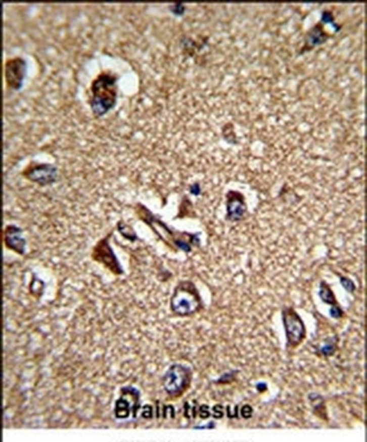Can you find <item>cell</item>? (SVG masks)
<instances>
[{"label": "cell", "instance_id": "1", "mask_svg": "<svg viewBox=\"0 0 367 442\" xmlns=\"http://www.w3.org/2000/svg\"><path fill=\"white\" fill-rule=\"evenodd\" d=\"M115 81L113 77L106 74L99 76L95 80L91 108L96 114L103 115L113 107L116 99Z\"/></svg>", "mask_w": 367, "mask_h": 442}, {"label": "cell", "instance_id": "2", "mask_svg": "<svg viewBox=\"0 0 367 442\" xmlns=\"http://www.w3.org/2000/svg\"><path fill=\"white\" fill-rule=\"evenodd\" d=\"M191 381L190 370L181 365L175 364L168 369L164 376L163 387L169 395L177 396L186 391Z\"/></svg>", "mask_w": 367, "mask_h": 442}, {"label": "cell", "instance_id": "3", "mask_svg": "<svg viewBox=\"0 0 367 442\" xmlns=\"http://www.w3.org/2000/svg\"><path fill=\"white\" fill-rule=\"evenodd\" d=\"M180 286L176 290L172 300V309L176 314L180 316L190 315L199 308V298L191 287Z\"/></svg>", "mask_w": 367, "mask_h": 442}, {"label": "cell", "instance_id": "4", "mask_svg": "<svg viewBox=\"0 0 367 442\" xmlns=\"http://www.w3.org/2000/svg\"><path fill=\"white\" fill-rule=\"evenodd\" d=\"M283 321L289 344L297 347L306 337V328L301 317L292 308H287L283 312Z\"/></svg>", "mask_w": 367, "mask_h": 442}, {"label": "cell", "instance_id": "5", "mask_svg": "<svg viewBox=\"0 0 367 442\" xmlns=\"http://www.w3.org/2000/svg\"><path fill=\"white\" fill-rule=\"evenodd\" d=\"M26 69V62L22 58H13L7 61L5 64V78L10 88L14 90L21 89Z\"/></svg>", "mask_w": 367, "mask_h": 442}, {"label": "cell", "instance_id": "6", "mask_svg": "<svg viewBox=\"0 0 367 442\" xmlns=\"http://www.w3.org/2000/svg\"><path fill=\"white\" fill-rule=\"evenodd\" d=\"M28 179L42 186L54 183L57 176V168L50 164L37 165L26 172Z\"/></svg>", "mask_w": 367, "mask_h": 442}, {"label": "cell", "instance_id": "7", "mask_svg": "<svg viewBox=\"0 0 367 442\" xmlns=\"http://www.w3.org/2000/svg\"><path fill=\"white\" fill-rule=\"evenodd\" d=\"M328 38V35L324 31L322 26L318 24L309 32L307 36V45L310 46L320 45L326 41Z\"/></svg>", "mask_w": 367, "mask_h": 442}, {"label": "cell", "instance_id": "8", "mask_svg": "<svg viewBox=\"0 0 367 442\" xmlns=\"http://www.w3.org/2000/svg\"><path fill=\"white\" fill-rule=\"evenodd\" d=\"M319 296L326 304L335 305L336 300L334 294L325 282H322L320 286Z\"/></svg>", "mask_w": 367, "mask_h": 442}, {"label": "cell", "instance_id": "9", "mask_svg": "<svg viewBox=\"0 0 367 442\" xmlns=\"http://www.w3.org/2000/svg\"><path fill=\"white\" fill-rule=\"evenodd\" d=\"M341 283L345 289L349 292H353L355 290L354 283L349 278L342 277L341 278Z\"/></svg>", "mask_w": 367, "mask_h": 442}, {"label": "cell", "instance_id": "10", "mask_svg": "<svg viewBox=\"0 0 367 442\" xmlns=\"http://www.w3.org/2000/svg\"><path fill=\"white\" fill-rule=\"evenodd\" d=\"M336 350V346L334 344H327L322 349L323 354L326 357H331Z\"/></svg>", "mask_w": 367, "mask_h": 442}, {"label": "cell", "instance_id": "11", "mask_svg": "<svg viewBox=\"0 0 367 442\" xmlns=\"http://www.w3.org/2000/svg\"><path fill=\"white\" fill-rule=\"evenodd\" d=\"M330 314L333 318L338 319L342 316L343 312L340 307L333 305L330 310Z\"/></svg>", "mask_w": 367, "mask_h": 442}, {"label": "cell", "instance_id": "12", "mask_svg": "<svg viewBox=\"0 0 367 442\" xmlns=\"http://www.w3.org/2000/svg\"><path fill=\"white\" fill-rule=\"evenodd\" d=\"M252 408L249 406H244L242 410L243 416L245 418L250 417L252 415Z\"/></svg>", "mask_w": 367, "mask_h": 442}, {"label": "cell", "instance_id": "13", "mask_svg": "<svg viewBox=\"0 0 367 442\" xmlns=\"http://www.w3.org/2000/svg\"><path fill=\"white\" fill-rule=\"evenodd\" d=\"M322 19L323 22H329L332 23L333 22V18L332 14L328 12H325L323 13V16L322 17Z\"/></svg>", "mask_w": 367, "mask_h": 442}]
</instances>
